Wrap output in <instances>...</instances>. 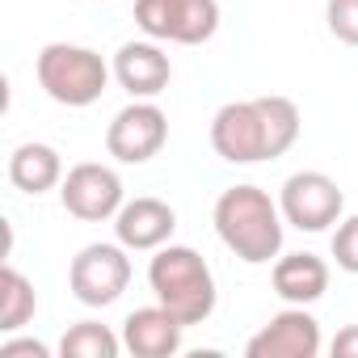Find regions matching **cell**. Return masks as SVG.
Here are the masks:
<instances>
[{
	"mask_svg": "<svg viewBox=\"0 0 358 358\" xmlns=\"http://www.w3.org/2000/svg\"><path fill=\"white\" fill-rule=\"evenodd\" d=\"M257 106H262L266 135H270V160H278V156H282V152H291V148H295V139H299V127H303L299 106H295L291 97H282V93L257 97Z\"/></svg>",
	"mask_w": 358,
	"mask_h": 358,
	"instance_id": "cell-17",
	"label": "cell"
},
{
	"mask_svg": "<svg viewBox=\"0 0 358 358\" xmlns=\"http://www.w3.org/2000/svg\"><path fill=\"white\" fill-rule=\"evenodd\" d=\"M38 312V295H34V282L17 270V266H5L0 270V333H17L34 320Z\"/></svg>",
	"mask_w": 358,
	"mask_h": 358,
	"instance_id": "cell-16",
	"label": "cell"
},
{
	"mask_svg": "<svg viewBox=\"0 0 358 358\" xmlns=\"http://www.w3.org/2000/svg\"><path fill=\"white\" fill-rule=\"evenodd\" d=\"M9 182L22 194L38 199V194H47V190H55L64 182V160H59V152L51 143H38V139L17 143L13 156H9Z\"/></svg>",
	"mask_w": 358,
	"mask_h": 358,
	"instance_id": "cell-15",
	"label": "cell"
},
{
	"mask_svg": "<svg viewBox=\"0 0 358 358\" xmlns=\"http://www.w3.org/2000/svg\"><path fill=\"white\" fill-rule=\"evenodd\" d=\"M59 203L68 215L85 220V224H101V220H114L127 203V190H122V177L110 169V164H97V160H85V164H72L59 182Z\"/></svg>",
	"mask_w": 358,
	"mask_h": 358,
	"instance_id": "cell-8",
	"label": "cell"
},
{
	"mask_svg": "<svg viewBox=\"0 0 358 358\" xmlns=\"http://www.w3.org/2000/svg\"><path fill=\"white\" fill-rule=\"evenodd\" d=\"M249 358H316L320 354V320L299 308V303H287L282 312L270 316V324H262L249 345H245Z\"/></svg>",
	"mask_w": 358,
	"mask_h": 358,
	"instance_id": "cell-10",
	"label": "cell"
},
{
	"mask_svg": "<svg viewBox=\"0 0 358 358\" xmlns=\"http://www.w3.org/2000/svg\"><path fill=\"white\" fill-rule=\"evenodd\" d=\"M177 228V211L160 199H127L122 211L114 215V236L118 245H127L131 253H156L160 245L173 241Z\"/></svg>",
	"mask_w": 358,
	"mask_h": 358,
	"instance_id": "cell-11",
	"label": "cell"
},
{
	"mask_svg": "<svg viewBox=\"0 0 358 358\" xmlns=\"http://www.w3.org/2000/svg\"><path fill=\"white\" fill-rule=\"evenodd\" d=\"M118 350H122V337L110 324H97V320L72 324L59 341L64 358H118Z\"/></svg>",
	"mask_w": 358,
	"mask_h": 358,
	"instance_id": "cell-18",
	"label": "cell"
},
{
	"mask_svg": "<svg viewBox=\"0 0 358 358\" xmlns=\"http://www.w3.org/2000/svg\"><path fill=\"white\" fill-rule=\"evenodd\" d=\"M333 262H337V270H345V274H358V215H350V220H341L337 224V232H333Z\"/></svg>",
	"mask_w": 358,
	"mask_h": 358,
	"instance_id": "cell-20",
	"label": "cell"
},
{
	"mask_svg": "<svg viewBox=\"0 0 358 358\" xmlns=\"http://www.w3.org/2000/svg\"><path fill=\"white\" fill-rule=\"evenodd\" d=\"M0 358H51V350L34 337H9L0 341Z\"/></svg>",
	"mask_w": 358,
	"mask_h": 358,
	"instance_id": "cell-21",
	"label": "cell"
},
{
	"mask_svg": "<svg viewBox=\"0 0 358 358\" xmlns=\"http://www.w3.org/2000/svg\"><path fill=\"white\" fill-rule=\"evenodd\" d=\"M270 282H274V295L282 303H316L324 299L329 291V262L316 257V253H287V257H274V270H270Z\"/></svg>",
	"mask_w": 358,
	"mask_h": 358,
	"instance_id": "cell-14",
	"label": "cell"
},
{
	"mask_svg": "<svg viewBox=\"0 0 358 358\" xmlns=\"http://www.w3.org/2000/svg\"><path fill=\"white\" fill-rule=\"evenodd\" d=\"M215 232L220 241L245 262V266H266L282 253V207L262 190V186H228L215 199Z\"/></svg>",
	"mask_w": 358,
	"mask_h": 358,
	"instance_id": "cell-1",
	"label": "cell"
},
{
	"mask_svg": "<svg viewBox=\"0 0 358 358\" xmlns=\"http://www.w3.org/2000/svg\"><path fill=\"white\" fill-rule=\"evenodd\" d=\"M169 143V114L152 97H131L106 127V152L118 164H148Z\"/></svg>",
	"mask_w": 358,
	"mask_h": 358,
	"instance_id": "cell-6",
	"label": "cell"
},
{
	"mask_svg": "<svg viewBox=\"0 0 358 358\" xmlns=\"http://www.w3.org/2000/svg\"><path fill=\"white\" fill-rule=\"evenodd\" d=\"M354 354H358V324H345L333 337V358H354Z\"/></svg>",
	"mask_w": 358,
	"mask_h": 358,
	"instance_id": "cell-22",
	"label": "cell"
},
{
	"mask_svg": "<svg viewBox=\"0 0 358 358\" xmlns=\"http://www.w3.org/2000/svg\"><path fill=\"white\" fill-rule=\"evenodd\" d=\"M278 207H282V220L291 228H299V232H324V228L341 224L345 194H341V186L333 182L329 173L303 169V173H291L287 182H282Z\"/></svg>",
	"mask_w": 358,
	"mask_h": 358,
	"instance_id": "cell-7",
	"label": "cell"
},
{
	"mask_svg": "<svg viewBox=\"0 0 358 358\" xmlns=\"http://www.w3.org/2000/svg\"><path fill=\"white\" fill-rule=\"evenodd\" d=\"M114 80L131 93V97H160L173 80V64L169 55L160 51L156 38H143V43H122L118 55H114Z\"/></svg>",
	"mask_w": 358,
	"mask_h": 358,
	"instance_id": "cell-12",
	"label": "cell"
},
{
	"mask_svg": "<svg viewBox=\"0 0 358 358\" xmlns=\"http://www.w3.org/2000/svg\"><path fill=\"white\" fill-rule=\"evenodd\" d=\"M148 287H152L156 303H164L186 329L203 324L220 299L211 266L190 245H160L156 257L148 262Z\"/></svg>",
	"mask_w": 358,
	"mask_h": 358,
	"instance_id": "cell-2",
	"label": "cell"
},
{
	"mask_svg": "<svg viewBox=\"0 0 358 358\" xmlns=\"http://www.w3.org/2000/svg\"><path fill=\"white\" fill-rule=\"evenodd\" d=\"M34 76L43 85V93L55 106L68 110H85L93 101H101L114 68L93 51V47H76V43H47L34 59Z\"/></svg>",
	"mask_w": 358,
	"mask_h": 358,
	"instance_id": "cell-3",
	"label": "cell"
},
{
	"mask_svg": "<svg viewBox=\"0 0 358 358\" xmlns=\"http://www.w3.org/2000/svg\"><path fill=\"white\" fill-rule=\"evenodd\" d=\"M182 333H186V324L164 303L135 308L122 320V350H131L135 358H173L182 350Z\"/></svg>",
	"mask_w": 358,
	"mask_h": 358,
	"instance_id": "cell-13",
	"label": "cell"
},
{
	"mask_svg": "<svg viewBox=\"0 0 358 358\" xmlns=\"http://www.w3.org/2000/svg\"><path fill=\"white\" fill-rule=\"evenodd\" d=\"M211 148L228 164H257L270 160V135L257 97L253 101H228L211 118Z\"/></svg>",
	"mask_w": 358,
	"mask_h": 358,
	"instance_id": "cell-9",
	"label": "cell"
},
{
	"mask_svg": "<svg viewBox=\"0 0 358 358\" xmlns=\"http://www.w3.org/2000/svg\"><path fill=\"white\" fill-rule=\"evenodd\" d=\"M131 249L127 245H85L68 266V287L85 308H110L131 287Z\"/></svg>",
	"mask_w": 358,
	"mask_h": 358,
	"instance_id": "cell-5",
	"label": "cell"
},
{
	"mask_svg": "<svg viewBox=\"0 0 358 358\" xmlns=\"http://www.w3.org/2000/svg\"><path fill=\"white\" fill-rule=\"evenodd\" d=\"M329 34L345 47H358V0H329L324 5Z\"/></svg>",
	"mask_w": 358,
	"mask_h": 358,
	"instance_id": "cell-19",
	"label": "cell"
},
{
	"mask_svg": "<svg viewBox=\"0 0 358 358\" xmlns=\"http://www.w3.org/2000/svg\"><path fill=\"white\" fill-rule=\"evenodd\" d=\"M135 26L156 43L199 47L220 30V0H135Z\"/></svg>",
	"mask_w": 358,
	"mask_h": 358,
	"instance_id": "cell-4",
	"label": "cell"
}]
</instances>
